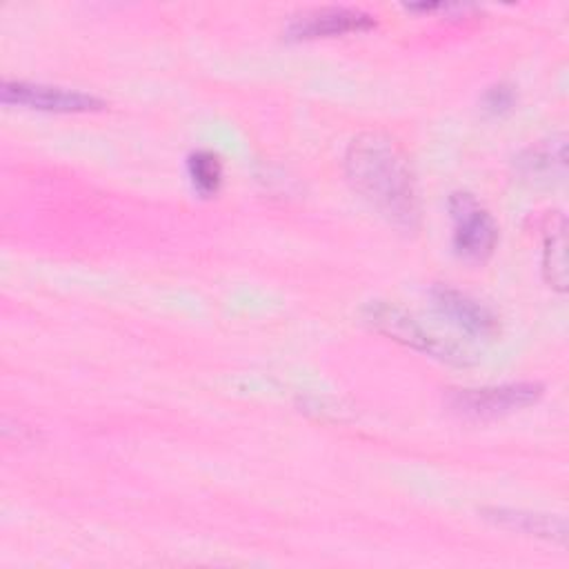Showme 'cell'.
<instances>
[{"label": "cell", "mask_w": 569, "mask_h": 569, "mask_svg": "<svg viewBox=\"0 0 569 569\" xmlns=\"http://www.w3.org/2000/svg\"><path fill=\"white\" fill-rule=\"evenodd\" d=\"M187 176L202 198L213 196L222 184V162L213 151L198 149L187 158Z\"/></svg>", "instance_id": "cell-11"}, {"label": "cell", "mask_w": 569, "mask_h": 569, "mask_svg": "<svg viewBox=\"0 0 569 569\" xmlns=\"http://www.w3.org/2000/svg\"><path fill=\"white\" fill-rule=\"evenodd\" d=\"M516 100L518 98H516L513 87L507 82H498V84H491L482 93L480 104H482V111H487L489 116H502L516 107Z\"/></svg>", "instance_id": "cell-12"}, {"label": "cell", "mask_w": 569, "mask_h": 569, "mask_svg": "<svg viewBox=\"0 0 569 569\" xmlns=\"http://www.w3.org/2000/svg\"><path fill=\"white\" fill-rule=\"evenodd\" d=\"M351 187L389 222L413 229L418 224V193L407 156L382 133H362L345 156Z\"/></svg>", "instance_id": "cell-1"}, {"label": "cell", "mask_w": 569, "mask_h": 569, "mask_svg": "<svg viewBox=\"0 0 569 569\" xmlns=\"http://www.w3.org/2000/svg\"><path fill=\"white\" fill-rule=\"evenodd\" d=\"M482 513H485V518L493 520L496 525L520 531V533H527V536L556 540L560 545L567 540V525H565L562 518H556V516L513 511V509H502V507L485 509Z\"/></svg>", "instance_id": "cell-8"}, {"label": "cell", "mask_w": 569, "mask_h": 569, "mask_svg": "<svg viewBox=\"0 0 569 569\" xmlns=\"http://www.w3.org/2000/svg\"><path fill=\"white\" fill-rule=\"evenodd\" d=\"M451 242L460 258L471 262L487 260L498 244V224L491 213L467 191H456L449 198Z\"/></svg>", "instance_id": "cell-3"}, {"label": "cell", "mask_w": 569, "mask_h": 569, "mask_svg": "<svg viewBox=\"0 0 569 569\" xmlns=\"http://www.w3.org/2000/svg\"><path fill=\"white\" fill-rule=\"evenodd\" d=\"M0 98H2V104L7 107H24V109L51 111V113H84V111L104 109V102L91 93L40 84V82H24V80L2 82Z\"/></svg>", "instance_id": "cell-5"}, {"label": "cell", "mask_w": 569, "mask_h": 569, "mask_svg": "<svg viewBox=\"0 0 569 569\" xmlns=\"http://www.w3.org/2000/svg\"><path fill=\"white\" fill-rule=\"evenodd\" d=\"M542 391L545 389L540 382H507L493 387L453 389L447 398V405L462 418L489 420L538 402Z\"/></svg>", "instance_id": "cell-4"}, {"label": "cell", "mask_w": 569, "mask_h": 569, "mask_svg": "<svg viewBox=\"0 0 569 569\" xmlns=\"http://www.w3.org/2000/svg\"><path fill=\"white\" fill-rule=\"evenodd\" d=\"M371 27H376V20L367 11L347 9V7H327V9L309 11L296 18L289 24L287 36L293 40H313V38L360 33V31H369Z\"/></svg>", "instance_id": "cell-6"}, {"label": "cell", "mask_w": 569, "mask_h": 569, "mask_svg": "<svg viewBox=\"0 0 569 569\" xmlns=\"http://www.w3.org/2000/svg\"><path fill=\"white\" fill-rule=\"evenodd\" d=\"M565 218L558 216V222H551V229L545 238V251H542V271L547 282L565 291L567 287V236H565Z\"/></svg>", "instance_id": "cell-10"}, {"label": "cell", "mask_w": 569, "mask_h": 569, "mask_svg": "<svg viewBox=\"0 0 569 569\" xmlns=\"http://www.w3.org/2000/svg\"><path fill=\"white\" fill-rule=\"evenodd\" d=\"M565 138L558 140H547L540 142L536 147L525 149L518 158H516V171L520 178L525 180H551V176L565 171Z\"/></svg>", "instance_id": "cell-9"}, {"label": "cell", "mask_w": 569, "mask_h": 569, "mask_svg": "<svg viewBox=\"0 0 569 569\" xmlns=\"http://www.w3.org/2000/svg\"><path fill=\"white\" fill-rule=\"evenodd\" d=\"M431 300L433 307L445 318H449V322H453L458 329L473 338H493L500 329L498 318L493 316L491 309H487L485 305H480L478 300L458 289L438 284L431 289Z\"/></svg>", "instance_id": "cell-7"}, {"label": "cell", "mask_w": 569, "mask_h": 569, "mask_svg": "<svg viewBox=\"0 0 569 569\" xmlns=\"http://www.w3.org/2000/svg\"><path fill=\"white\" fill-rule=\"evenodd\" d=\"M365 320L378 333H382L413 351L427 353L429 358H436V360L449 362V365H467L469 362V356L465 349L433 336L413 316H409L405 309H400L391 302H382V300L369 302L365 307Z\"/></svg>", "instance_id": "cell-2"}]
</instances>
